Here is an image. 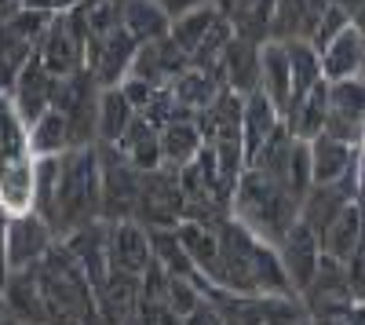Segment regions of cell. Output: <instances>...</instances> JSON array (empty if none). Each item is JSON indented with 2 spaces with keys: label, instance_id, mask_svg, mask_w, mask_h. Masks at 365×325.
<instances>
[{
  "label": "cell",
  "instance_id": "6da1fadb",
  "mask_svg": "<svg viewBox=\"0 0 365 325\" xmlns=\"http://www.w3.org/2000/svg\"><path fill=\"white\" fill-rule=\"evenodd\" d=\"M230 216L249 234H256L259 242L278 245L285 238V230L299 220V201H292L263 172L245 168L234 187V197H230Z\"/></svg>",
  "mask_w": 365,
  "mask_h": 325
},
{
  "label": "cell",
  "instance_id": "7a4b0ae2",
  "mask_svg": "<svg viewBox=\"0 0 365 325\" xmlns=\"http://www.w3.org/2000/svg\"><path fill=\"white\" fill-rule=\"evenodd\" d=\"M103 220V187H99V150L84 146V150L63 154V180H58V197L51 212L55 238H66L77 227H88Z\"/></svg>",
  "mask_w": 365,
  "mask_h": 325
},
{
  "label": "cell",
  "instance_id": "3957f363",
  "mask_svg": "<svg viewBox=\"0 0 365 325\" xmlns=\"http://www.w3.org/2000/svg\"><path fill=\"white\" fill-rule=\"evenodd\" d=\"M34 146L29 128L15 113L8 92H0V209L11 216L29 212L34 201Z\"/></svg>",
  "mask_w": 365,
  "mask_h": 325
},
{
  "label": "cell",
  "instance_id": "277c9868",
  "mask_svg": "<svg viewBox=\"0 0 365 325\" xmlns=\"http://www.w3.org/2000/svg\"><path fill=\"white\" fill-rule=\"evenodd\" d=\"M223 325H307V307L296 292H223L201 285Z\"/></svg>",
  "mask_w": 365,
  "mask_h": 325
},
{
  "label": "cell",
  "instance_id": "5b68a950",
  "mask_svg": "<svg viewBox=\"0 0 365 325\" xmlns=\"http://www.w3.org/2000/svg\"><path fill=\"white\" fill-rule=\"evenodd\" d=\"M99 187H103V220L106 223H128L135 220L139 201V175L128 158L113 143H99Z\"/></svg>",
  "mask_w": 365,
  "mask_h": 325
},
{
  "label": "cell",
  "instance_id": "8992f818",
  "mask_svg": "<svg viewBox=\"0 0 365 325\" xmlns=\"http://www.w3.org/2000/svg\"><path fill=\"white\" fill-rule=\"evenodd\" d=\"M135 223L146 230L179 227L182 223V190H179V168H154L139 175V201H135Z\"/></svg>",
  "mask_w": 365,
  "mask_h": 325
},
{
  "label": "cell",
  "instance_id": "52a82bcc",
  "mask_svg": "<svg viewBox=\"0 0 365 325\" xmlns=\"http://www.w3.org/2000/svg\"><path fill=\"white\" fill-rule=\"evenodd\" d=\"M84 44H88V33H84L81 19L73 11H55L41 44H37V58L51 77L63 81V77L84 70Z\"/></svg>",
  "mask_w": 365,
  "mask_h": 325
},
{
  "label": "cell",
  "instance_id": "ba28073f",
  "mask_svg": "<svg viewBox=\"0 0 365 325\" xmlns=\"http://www.w3.org/2000/svg\"><path fill=\"white\" fill-rule=\"evenodd\" d=\"M325 135L340 139L347 146L365 143V81L361 77H344V81H329L325 88Z\"/></svg>",
  "mask_w": 365,
  "mask_h": 325
},
{
  "label": "cell",
  "instance_id": "9c48e42d",
  "mask_svg": "<svg viewBox=\"0 0 365 325\" xmlns=\"http://www.w3.org/2000/svg\"><path fill=\"white\" fill-rule=\"evenodd\" d=\"M135 41L125 29H113L106 37H88L84 44V70L96 77L99 88H120V81L128 77L132 58H135Z\"/></svg>",
  "mask_w": 365,
  "mask_h": 325
},
{
  "label": "cell",
  "instance_id": "30bf717a",
  "mask_svg": "<svg viewBox=\"0 0 365 325\" xmlns=\"http://www.w3.org/2000/svg\"><path fill=\"white\" fill-rule=\"evenodd\" d=\"M303 307H307V318H318V314H344L354 307L351 300V289H347V267L340 259H332L322 252V263L311 278V285L299 292Z\"/></svg>",
  "mask_w": 365,
  "mask_h": 325
},
{
  "label": "cell",
  "instance_id": "8fae6325",
  "mask_svg": "<svg viewBox=\"0 0 365 325\" xmlns=\"http://www.w3.org/2000/svg\"><path fill=\"white\" fill-rule=\"evenodd\" d=\"M274 249H278V259H282V271H285V278H289V289L299 296V292L311 285L318 263H322V242H318V234L307 230V227L296 220V223L285 230V238L274 245Z\"/></svg>",
  "mask_w": 365,
  "mask_h": 325
},
{
  "label": "cell",
  "instance_id": "7c38bea8",
  "mask_svg": "<svg viewBox=\"0 0 365 325\" xmlns=\"http://www.w3.org/2000/svg\"><path fill=\"white\" fill-rule=\"evenodd\" d=\"M55 230L37 212H19L8 220V271L37 267L44 252L55 245Z\"/></svg>",
  "mask_w": 365,
  "mask_h": 325
},
{
  "label": "cell",
  "instance_id": "4fadbf2b",
  "mask_svg": "<svg viewBox=\"0 0 365 325\" xmlns=\"http://www.w3.org/2000/svg\"><path fill=\"white\" fill-rule=\"evenodd\" d=\"M55 84H58V77H51V73L41 66V58H37V55L15 73V81H11V88H8V99H11L15 113L26 121V128L34 125L41 113L51 110Z\"/></svg>",
  "mask_w": 365,
  "mask_h": 325
},
{
  "label": "cell",
  "instance_id": "5bb4252c",
  "mask_svg": "<svg viewBox=\"0 0 365 325\" xmlns=\"http://www.w3.org/2000/svg\"><path fill=\"white\" fill-rule=\"evenodd\" d=\"M70 252L73 259L81 263V271L88 274L91 289H99L110 274V223L106 220H96L88 227H77L73 234H66V238H58Z\"/></svg>",
  "mask_w": 365,
  "mask_h": 325
},
{
  "label": "cell",
  "instance_id": "9a60e30c",
  "mask_svg": "<svg viewBox=\"0 0 365 325\" xmlns=\"http://www.w3.org/2000/svg\"><path fill=\"white\" fill-rule=\"evenodd\" d=\"M0 296H4V311L11 321L19 325H48V304L37 282V267L26 271H8L4 285H0Z\"/></svg>",
  "mask_w": 365,
  "mask_h": 325
},
{
  "label": "cell",
  "instance_id": "2e32d148",
  "mask_svg": "<svg viewBox=\"0 0 365 325\" xmlns=\"http://www.w3.org/2000/svg\"><path fill=\"white\" fill-rule=\"evenodd\" d=\"M187 66H190L187 51H179V48L172 44V37H165V41L139 44V48H135V58H132L128 77L146 81V84H154V88H168Z\"/></svg>",
  "mask_w": 365,
  "mask_h": 325
},
{
  "label": "cell",
  "instance_id": "e0dca14e",
  "mask_svg": "<svg viewBox=\"0 0 365 325\" xmlns=\"http://www.w3.org/2000/svg\"><path fill=\"white\" fill-rule=\"evenodd\" d=\"M241 106H245V96H237V92H230V88H223V92L194 117L205 146L241 143Z\"/></svg>",
  "mask_w": 365,
  "mask_h": 325
},
{
  "label": "cell",
  "instance_id": "ac0fdd59",
  "mask_svg": "<svg viewBox=\"0 0 365 325\" xmlns=\"http://www.w3.org/2000/svg\"><path fill=\"white\" fill-rule=\"evenodd\" d=\"M154 263L150 252V234L146 227H139L135 220L128 223H110V271L143 278V271Z\"/></svg>",
  "mask_w": 365,
  "mask_h": 325
},
{
  "label": "cell",
  "instance_id": "d6986e66",
  "mask_svg": "<svg viewBox=\"0 0 365 325\" xmlns=\"http://www.w3.org/2000/svg\"><path fill=\"white\" fill-rule=\"evenodd\" d=\"M329 0H274V22H270V41L289 44V41H311L314 26L322 19Z\"/></svg>",
  "mask_w": 365,
  "mask_h": 325
},
{
  "label": "cell",
  "instance_id": "ffe728a7",
  "mask_svg": "<svg viewBox=\"0 0 365 325\" xmlns=\"http://www.w3.org/2000/svg\"><path fill=\"white\" fill-rule=\"evenodd\" d=\"M282 125V110L274 106L259 88L245 96V106H241V150H245V161L256 158L259 146L278 132Z\"/></svg>",
  "mask_w": 365,
  "mask_h": 325
},
{
  "label": "cell",
  "instance_id": "44dd1931",
  "mask_svg": "<svg viewBox=\"0 0 365 325\" xmlns=\"http://www.w3.org/2000/svg\"><path fill=\"white\" fill-rule=\"evenodd\" d=\"M307 150H311V175H314L318 187L340 183L344 175L351 172V165L358 161V146H347V143L332 139V135H325V132L307 143Z\"/></svg>",
  "mask_w": 365,
  "mask_h": 325
},
{
  "label": "cell",
  "instance_id": "7402d4cb",
  "mask_svg": "<svg viewBox=\"0 0 365 325\" xmlns=\"http://www.w3.org/2000/svg\"><path fill=\"white\" fill-rule=\"evenodd\" d=\"M259 92L285 110L292 99V70H289V48L278 41L259 44Z\"/></svg>",
  "mask_w": 365,
  "mask_h": 325
},
{
  "label": "cell",
  "instance_id": "603a6c76",
  "mask_svg": "<svg viewBox=\"0 0 365 325\" xmlns=\"http://www.w3.org/2000/svg\"><path fill=\"white\" fill-rule=\"evenodd\" d=\"M223 88L237 96H249L259 88V44L230 37L227 51H223Z\"/></svg>",
  "mask_w": 365,
  "mask_h": 325
},
{
  "label": "cell",
  "instance_id": "cb8c5ba5",
  "mask_svg": "<svg viewBox=\"0 0 365 325\" xmlns=\"http://www.w3.org/2000/svg\"><path fill=\"white\" fill-rule=\"evenodd\" d=\"M172 15L161 8V0H125V15H120V29L135 44H154L168 37Z\"/></svg>",
  "mask_w": 365,
  "mask_h": 325
},
{
  "label": "cell",
  "instance_id": "d4e9b609",
  "mask_svg": "<svg viewBox=\"0 0 365 325\" xmlns=\"http://www.w3.org/2000/svg\"><path fill=\"white\" fill-rule=\"evenodd\" d=\"M347 205H351V197H347V190L340 183H325V187L314 183L307 194H303V201H299V223L322 238L325 227L336 220Z\"/></svg>",
  "mask_w": 365,
  "mask_h": 325
},
{
  "label": "cell",
  "instance_id": "484cf974",
  "mask_svg": "<svg viewBox=\"0 0 365 325\" xmlns=\"http://www.w3.org/2000/svg\"><path fill=\"white\" fill-rule=\"evenodd\" d=\"M325 88H329V81H322L314 92H307L303 99H296V103H289V106L282 110V125L292 132V139L311 143L314 135H322V128H325V110H329Z\"/></svg>",
  "mask_w": 365,
  "mask_h": 325
},
{
  "label": "cell",
  "instance_id": "4316f807",
  "mask_svg": "<svg viewBox=\"0 0 365 325\" xmlns=\"http://www.w3.org/2000/svg\"><path fill=\"white\" fill-rule=\"evenodd\" d=\"M113 146L128 158V165L135 172H154V168L165 165V158H161V128L143 121L139 113H135V121L128 125V132L120 135V143H113Z\"/></svg>",
  "mask_w": 365,
  "mask_h": 325
},
{
  "label": "cell",
  "instance_id": "83f0119b",
  "mask_svg": "<svg viewBox=\"0 0 365 325\" xmlns=\"http://www.w3.org/2000/svg\"><path fill=\"white\" fill-rule=\"evenodd\" d=\"M318 242H322V252H325V256L347 263V259L358 252V245L365 242V212L351 201L347 209H344L336 220H332V223L325 227V234H322Z\"/></svg>",
  "mask_w": 365,
  "mask_h": 325
},
{
  "label": "cell",
  "instance_id": "f1b7e54d",
  "mask_svg": "<svg viewBox=\"0 0 365 325\" xmlns=\"http://www.w3.org/2000/svg\"><path fill=\"white\" fill-rule=\"evenodd\" d=\"M322 55V77L325 81H344V77H358V66L365 58V41L354 26H347L344 33L332 41Z\"/></svg>",
  "mask_w": 365,
  "mask_h": 325
},
{
  "label": "cell",
  "instance_id": "f546056e",
  "mask_svg": "<svg viewBox=\"0 0 365 325\" xmlns=\"http://www.w3.org/2000/svg\"><path fill=\"white\" fill-rule=\"evenodd\" d=\"M201 132H197V121L194 117H175V121H168L161 128V158L168 168H182L190 165L197 154H201Z\"/></svg>",
  "mask_w": 365,
  "mask_h": 325
},
{
  "label": "cell",
  "instance_id": "4dcf8cb0",
  "mask_svg": "<svg viewBox=\"0 0 365 325\" xmlns=\"http://www.w3.org/2000/svg\"><path fill=\"white\" fill-rule=\"evenodd\" d=\"M175 234H179L182 252H187L190 263H194L197 282H208L212 274H216V263H220V238H216V230L197 227V223H179Z\"/></svg>",
  "mask_w": 365,
  "mask_h": 325
},
{
  "label": "cell",
  "instance_id": "1f68e13d",
  "mask_svg": "<svg viewBox=\"0 0 365 325\" xmlns=\"http://www.w3.org/2000/svg\"><path fill=\"white\" fill-rule=\"evenodd\" d=\"M227 22L234 29V37L267 44L270 41V22H274V0H237L227 11Z\"/></svg>",
  "mask_w": 365,
  "mask_h": 325
},
{
  "label": "cell",
  "instance_id": "d6a6232c",
  "mask_svg": "<svg viewBox=\"0 0 365 325\" xmlns=\"http://www.w3.org/2000/svg\"><path fill=\"white\" fill-rule=\"evenodd\" d=\"M168 92H172V99L179 103V110H187V113H201L212 99H216L220 92H223V84L212 77V73H201V70H194V66H187L172 84H168Z\"/></svg>",
  "mask_w": 365,
  "mask_h": 325
},
{
  "label": "cell",
  "instance_id": "836d02e7",
  "mask_svg": "<svg viewBox=\"0 0 365 325\" xmlns=\"http://www.w3.org/2000/svg\"><path fill=\"white\" fill-rule=\"evenodd\" d=\"M29 146H34V158H63L70 150L66 113H58L55 106L48 113H41L37 121L29 125Z\"/></svg>",
  "mask_w": 365,
  "mask_h": 325
},
{
  "label": "cell",
  "instance_id": "e575fe53",
  "mask_svg": "<svg viewBox=\"0 0 365 325\" xmlns=\"http://www.w3.org/2000/svg\"><path fill=\"white\" fill-rule=\"evenodd\" d=\"M135 121V110L125 99L120 88H103L99 92V143H120V135L128 132Z\"/></svg>",
  "mask_w": 365,
  "mask_h": 325
},
{
  "label": "cell",
  "instance_id": "d590c367",
  "mask_svg": "<svg viewBox=\"0 0 365 325\" xmlns=\"http://www.w3.org/2000/svg\"><path fill=\"white\" fill-rule=\"evenodd\" d=\"M285 48H289V70H292V99L289 103H296L325 81L322 77V55L307 41H289Z\"/></svg>",
  "mask_w": 365,
  "mask_h": 325
},
{
  "label": "cell",
  "instance_id": "8d00e7d4",
  "mask_svg": "<svg viewBox=\"0 0 365 325\" xmlns=\"http://www.w3.org/2000/svg\"><path fill=\"white\" fill-rule=\"evenodd\" d=\"M150 234V252H154V263H161V267L172 274V278H197L190 256L182 252L179 245V234L175 227H161V230H146Z\"/></svg>",
  "mask_w": 365,
  "mask_h": 325
},
{
  "label": "cell",
  "instance_id": "74e56055",
  "mask_svg": "<svg viewBox=\"0 0 365 325\" xmlns=\"http://www.w3.org/2000/svg\"><path fill=\"white\" fill-rule=\"evenodd\" d=\"M216 19H220L216 4L194 8V11H187V15L172 19V26H168V37H172V44H175L179 51H187V58H190V55H194V48L205 41V33L212 29V22H216Z\"/></svg>",
  "mask_w": 365,
  "mask_h": 325
},
{
  "label": "cell",
  "instance_id": "f35d334b",
  "mask_svg": "<svg viewBox=\"0 0 365 325\" xmlns=\"http://www.w3.org/2000/svg\"><path fill=\"white\" fill-rule=\"evenodd\" d=\"M88 37H106L113 29H120V15H125V0H81L77 8H70Z\"/></svg>",
  "mask_w": 365,
  "mask_h": 325
},
{
  "label": "cell",
  "instance_id": "ab89813d",
  "mask_svg": "<svg viewBox=\"0 0 365 325\" xmlns=\"http://www.w3.org/2000/svg\"><path fill=\"white\" fill-rule=\"evenodd\" d=\"M351 26V11L344 8V4H332V0H329V4H325V11H322V19H318V26H314V33H311V48L314 51H325L332 41H336L340 33H344V29Z\"/></svg>",
  "mask_w": 365,
  "mask_h": 325
},
{
  "label": "cell",
  "instance_id": "60d3db41",
  "mask_svg": "<svg viewBox=\"0 0 365 325\" xmlns=\"http://www.w3.org/2000/svg\"><path fill=\"white\" fill-rule=\"evenodd\" d=\"M201 300H205V292H201L197 278H168V296H165L168 311H175L179 318H187Z\"/></svg>",
  "mask_w": 365,
  "mask_h": 325
},
{
  "label": "cell",
  "instance_id": "b9f144b4",
  "mask_svg": "<svg viewBox=\"0 0 365 325\" xmlns=\"http://www.w3.org/2000/svg\"><path fill=\"white\" fill-rule=\"evenodd\" d=\"M347 267V289H351V300L365 304V242L358 245V252L344 263Z\"/></svg>",
  "mask_w": 365,
  "mask_h": 325
},
{
  "label": "cell",
  "instance_id": "7bdbcfd3",
  "mask_svg": "<svg viewBox=\"0 0 365 325\" xmlns=\"http://www.w3.org/2000/svg\"><path fill=\"white\" fill-rule=\"evenodd\" d=\"M120 92H125V99H128V103H132V110L139 113L150 99H154L158 88H154V84H146V81H135V77H125V81H120Z\"/></svg>",
  "mask_w": 365,
  "mask_h": 325
},
{
  "label": "cell",
  "instance_id": "ee69618b",
  "mask_svg": "<svg viewBox=\"0 0 365 325\" xmlns=\"http://www.w3.org/2000/svg\"><path fill=\"white\" fill-rule=\"evenodd\" d=\"M8 220H11V212L0 209V285L8 278Z\"/></svg>",
  "mask_w": 365,
  "mask_h": 325
},
{
  "label": "cell",
  "instance_id": "f6af8a7d",
  "mask_svg": "<svg viewBox=\"0 0 365 325\" xmlns=\"http://www.w3.org/2000/svg\"><path fill=\"white\" fill-rule=\"evenodd\" d=\"M205 4H216V0H161V8H165L172 19L187 15V11H194V8H205Z\"/></svg>",
  "mask_w": 365,
  "mask_h": 325
},
{
  "label": "cell",
  "instance_id": "bcb514c9",
  "mask_svg": "<svg viewBox=\"0 0 365 325\" xmlns=\"http://www.w3.org/2000/svg\"><path fill=\"white\" fill-rule=\"evenodd\" d=\"M351 11V26L361 33V41H365V0H354V4L347 8Z\"/></svg>",
  "mask_w": 365,
  "mask_h": 325
},
{
  "label": "cell",
  "instance_id": "7dc6e473",
  "mask_svg": "<svg viewBox=\"0 0 365 325\" xmlns=\"http://www.w3.org/2000/svg\"><path fill=\"white\" fill-rule=\"evenodd\" d=\"M26 11H41V15H55L58 11V0H22Z\"/></svg>",
  "mask_w": 365,
  "mask_h": 325
},
{
  "label": "cell",
  "instance_id": "c3c4849f",
  "mask_svg": "<svg viewBox=\"0 0 365 325\" xmlns=\"http://www.w3.org/2000/svg\"><path fill=\"white\" fill-rule=\"evenodd\" d=\"M307 325H351V311H344V314H318Z\"/></svg>",
  "mask_w": 365,
  "mask_h": 325
},
{
  "label": "cell",
  "instance_id": "681fc988",
  "mask_svg": "<svg viewBox=\"0 0 365 325\" xmlns=\"http://www.w3.org/2000/svg\"><path fill=\"white\" fill-rule=\"evenodd\" d=\"M351 325H365V304H354L351 307Z\"/></svg>",
  "mask_w": 365,
  "mask_h": 325
},
{
  "label": "cell",
  "instance_id": "f907efd6",
  "mask_svg": "<svg viewBox=\"0 0 365 325\" xmlns=\"http://www.w3.org/2000/svg\"><path fill=\"white\" fill-rule=\"evenodd\" d=\"M81 0H58V11H70V8H77Z\"/></svg>",
  "mask_w": 365,
  "mask_h": 325
},
{
  "label": "cell",
  "instance_id": "816d5d0a",
  "mask_svg": "<svg viewBox=\"0 0 365 325\" xmlns=\"http://www.w3.org/2000/svg\"><path fill=\"white\" fill-rule=\"evenodd\" d=\"M8 321V311H4V296H0V325Z\"/></svg>",
  "mask_w": 365,
  "mask_h": 325
},
{
  "label": "cell",
  "instance_id": "f5cc1de1",
  "mask_svg": "<svg viewBox=\"0 0 365 325\" xmlns=\"http://www.w3.org/2000/svg\"><path fill=\"white\" fill-rule=\"evenodd\" d=\"M358 77H361V81H365V58H361V66H358Z\"/></svg>",
  "mask_w": 365,
  "mask_h": 325
},
{
  "label": "cell",
  "instance_id": "db71d44e",
  "mask_svg": "<svg viewBox=\"0 0 365 325\" xmlns=\"http://www.w3.org/2000/svg\"><path fill=\"white\" fill-rule=\"evenodd\" d=\"M66 325H84V321H66Z\"/></svg>",
  "mask_w": 365,
  "mask_h": 325
},
{
  "label": "cell",
  "instance_id": "11a10c76",
  "mask_svg": "<svg viewBox=\"0 0 365 325\" xmlns=\"http://www.w3.org/2000/svg\"><path fill=\"white\" fill-rule=\"evenodd\" d=\"M4 325H19V321H11V318H8V321H4Z\"/></svg>",
  "mask_w": 365,
  "mask_h": 325
},
{
  "label": "cell",
  "instance_id": "9f6ffc18",
  "mask_svg": "<svg viewBox=\"0 0 365 325\" xmlns=\"http://www.w3.org/2000/svg\"><path fill=\"white\" fill-rule=\"evenodd\" d=\"M0 92H4V81H0Z\"/></svg>",
  "mask_w": 365,
  "mask_h": 325
}]
</instances>
